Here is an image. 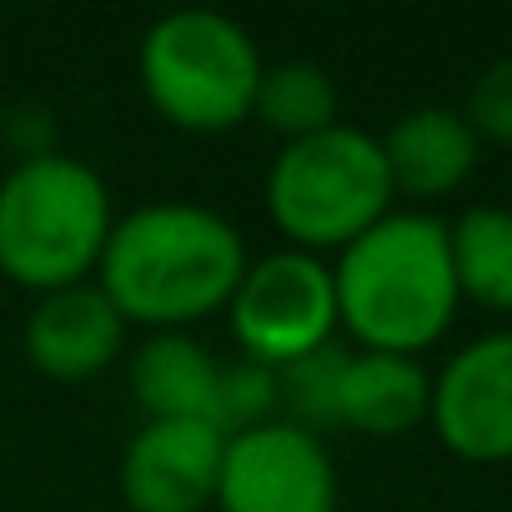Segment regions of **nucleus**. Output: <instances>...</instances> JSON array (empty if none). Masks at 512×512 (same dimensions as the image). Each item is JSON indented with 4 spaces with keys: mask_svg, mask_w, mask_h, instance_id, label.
Segmentation results:
<instances>
[{
    "mask_svg": "<svg viewBox=\"0 0 512 512\" xmlns=\"http://www.w3.org/2000/svg\"><path fill=\"white\" fill-rule=\"evenodd\" d=\"M337 327L357 352L422 357L437 347L462 307L447 221L432 211H387L332 262Z\"/></svg>",
    "mask_w": 512,
    "mask_h": 512,
    "instance_id": "obj_2",
    "label": "nucleus"
},
{
    "mask_svg": "<svg viewBox=\"0 0 512 512\" xmlns=\"http://www.w3.org/2000/svg\"><path fill=\"white\" fill-rule=\"evenodd\" d=\"M377 141H382L392 191L407 201L452 196L457 186H467V176L477 171V156H482V141L452 106H417V111L397 116L387 126V136H377Z\"/></svg>",
    "mask_w": 512,
    "mask_h": 512,
    "instance_id": "obj_11",
    "label": "nucleus"
},
{
    "mask_svg": "<svg viewBox=\"0 0 512 512\" xmlns=\"http://www.w3.org/2000/svg\"><path fill=\"white\" fill-rule=\"evenodd\" d=\"M246 262V236L221 211L196 201H146L116 216L96 287L126 327L191 332L226 312Z\"/></svg>",
    "mask_w": 512,
    "mask_h": 512,
    "instance_id": "obj_1",
    "label": "nucleus"
},
{
    "mask_svg": "<svg viewBox=\"0 0 512 512\" xmlns=\"http://www.w3.org/2000/svg\"><path fill=\"white\" fill-rule=\"evenodd\" d=\"M462 121L472 126L477 141L512 146V56L477 71V81L467 91V106H462Z\"/></svg>",
    "mask_w": 512,
    "mask_h": 512,
    "instance_id": "obj_18",
    "label": "nucleus"
},
{
    "mask_svg": "<svg viewBox=\"0 0 512 512\" xmlns=\"http://www.w3.org/2000/svg\"><path fill=\"white\" fill-rule=\"evenodd\" d=\"M262 71L267 61L251 31L221 11H171L136 51L146 106L186 136H221L251 121Z\"/></svg>",
    "mask_w": 512,
    "mask_h": 512,
    "instance_id": "obj_4",
    "label": "nucleus"
},
{
    "mask_svg": "<svg viewBox=\"0 0 512 512\" xmlns=\"http://www.w3.org/2000/svg\"><path fill=\"white\" fill-rule=\"evenodd\" d=\"M221 357L191 332H151L131 357V397L141 417H201L211 422Z\"/></svg>",
    "mask_w": 512,
    "mask_h": 512,
    "instance_id": "obj_13",
    "label": "nucleus"
},
{
    "mask_svg": "<svg viewBox=\"0 0 512 512\" xmlns=\"http://www.w3.org/2000/svg\"><path fill=\"white\" fill-rule=\"evenodd\" d=\"M432 412V372L422 357L397 352H352L337 397V427L362 437H402Z\"/></svg>",
    "mask_w": 512,
    "mask_h": 512,
    "instance_id": "obj_12",
    "label": "nucleus"
},
{
    "mask_svg": "<svg viewBox=\"0 0 512 512\" xmlns=\"http://www.w3.org/2000/svg\"><path fill=\"white\" fill-rule=\"evenodd\" d=\"M337 462L322 437L267 422L226 437L216 512H337Z\"/></svg>",
    "mask_w": 512,
    "mask_h": 512,
    "instance_id": "obj_7",
    "label": "nucleus"
},
{
    "mask_svg": "<svg viewBox=\"0 0 512 512\" xmlns=\"http://www.w3.org/2000/svg\"><path fill=\"white\" fill-rule=\"evenodd\" d=\"M267 216L287 246L327 256L352 246L367 226L397 211V191L382 161V141L362 126H327L277 151L267 171Z\"/></svg>",
    "mask_w": 512,
    "mask_h": 512,
    "instance_id": "obj_5",
    "label": "nucleus"
},
{
    "mask_svg": "<svg viewBox=\"0 0 512 512\" xmlns=\"http://www.w3.org/2000/svg\"><path fill=\"white\" fill-rule=\"evenodd\" d=\"M427 422L462 462H512V327H497L442 362Z\"/></svg>",
    "mask_w": 512,
    "mask_h": 512,
    "instance_id": "obj_8",
    "label": "nucleus"
},
{
    "mask_svg": "<svg viewBox=\"0 0 512 512\" xmlns=\"http://www.w3.org/2000/svg\"><path fill=\"white\" fill-rule=\"evenodd\" d=\"M226 322L236 337V352L262 362V367H287L317 347L337 342V287H332V262L297 246H277L267 256L246 262Z\"/></svg>",
    "mask_w": 512,
    "mask_h": 512,
    "instance_id": "obj_6",
    "label": "nucleus"
},
{
    "mask_svg": "<svg viewBox=\"0 0 512 512\" xmlns=\"http://www.w3.org/2000/svg\"><path fill=\"white\" fill-rule=\"evenodd\" d=\"M282 422V402H277V367H262L251 357H231L216 372V397H211V427L221 437L251 432Z\"/></svg>",
    "mask_w": 512,
    "mask_h": 512,
    "instance_id": "obj_17",
    "label": "nucleus"
},
{
    "mask_svg": "<svg viewBox=\"0 0 512 512\" xmlns=\"http://www.w3.org/2000/svg\"><path fill=\"white\" fill-rule=\"evenodd\" d=\"M447 251L462 302L512 312V206H467L447 221Z\"/></svg>",
    "mask_w": 512,
    "mask_h": 512,
    "instance_id": "obj_14",
    "label": "nucleus"
},
{
    "mask_svg": "<svg viewBox=\"0 0 512 512\" xmlns=\"http://www.w3.org/2000/svg\"><path fill=\"white\" fill-rule=\"evenodd\" d=\"M111 226L116 201L91 161L26 156L0 176V277L31 297L96 282Z\"/></svg>",
    "mask_w": 512,
    "mask_h": 512,
    "instance_id": "obj_3",
    "label": "nucleus"
},
{
    "mask_svg": "<svg viewBox=\"0 0 512 512\" xmlns=\"http://www.w3.org/2000/svg\"><path fill=\"white\" fill-rule=\"evenodd\" d=\"M126 317L111 307V297L96 282H76L61 292H46L31 302L21 322V352L31 372L51 382H96L106 377L126 352Z\"/></svg>",
    "mask_w": 512,
    "mask_h": 512,
    "instance_id": "obj_10",
    "label": "nucleus"
},
{
    "mask_svg": "<svg viewBox=\"0 0 512 512\" xmlns=\"http://www.w3.org/2000/svg\"><path fill=\"white\" fill-rule=\"evenodd\" d=\"M251 121H262L272 136H282V146L307 141L327 126L342 121V96L327 66L317 61H277L256 81V101H251Z\"/></svg>",
    "mask_w": 512,
    "mask_h": 512,
    "instance_id": "obj_15",
    "label": "nucleus"
},
{
    "mask_svg": "<svg viewBox=\"0 0 512 512\" xmlns=\"http://www.w3.org/2000/svg\"><path fill=\"white\" fill-rule=\"evenodd\" d=\"M226 437L201 417H151L121 452V497L131 512H211Z\"/></svg>",
    "mask_w": 512,
    "mask_h": 512,
    "instance_id": "obj_9",
    "label": "nucleus"
},
{
    "mask_svg": "<svg viewBox=\"0 0 512 512\" xmlns=\"http://www.w3.org/2000/svg\"><path fill=\"white\" fill-rule=\"evenodd\" d=\"M352 347L332 342L317 347L287 367H277V402H282V422L322 437L337 427V397H342V372H347Z\"/></svg>",
    "mask_w": 512,
    "mask_h": 512,
    "instance_id": "obj_16",
    "label": "nucleus"
}]
</instances>
